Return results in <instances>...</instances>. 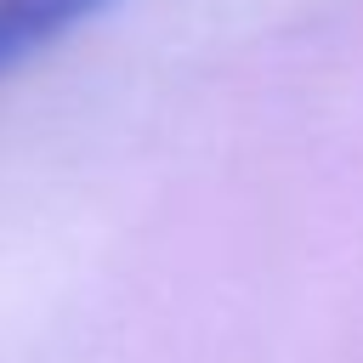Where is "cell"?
I'll return each instance as SVG.
<instances>
[{
    "mask_svg": "<svg viewBox=\"0 0 363 363\" xmlns=\"http://www.w3.org/2000/svg\"><path fill=\"white\" fill-rule=\"evenodd\" d=\"M113 0H0V79L68 40L79 23L102 17Z\"/></svg>",
    "mask_w": 363,
    "mask_h": 363,
    "instance_id": "obj_1",
    "label": "cell"
}]
</instances>
